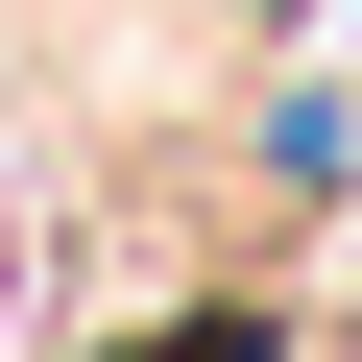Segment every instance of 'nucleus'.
Listing matches in <instances>:
<instances>
[{"label": "nucleus", "instance_id": "nucleus-1", "mask_svg": "<svg viewBox=\"0 0 362 362\" xmlns=\"http://www.w3.org/2000/svg\"><path fill=\"white\" fill-rule=\"evenodd\" d=\"M145 362H266V338H145Z\"/></svg>", "mask_w": 362, "mask_h": 362}]
</instances>
